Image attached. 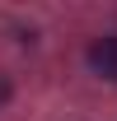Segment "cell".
Listing matches in <instances>:
<instances>
[{"label": "cell", "mask_w": 117, "mask_h": 121, "mask_svg": "<svg viewBox=\"0 0 117 121\" xmlns=\"http://www.w3.org/2000/svg\"><path fill=\"white\" fill-rule=\"evenodd\" d=\"M89 65L103 79H117V37H98V42L89 47Z\"/></svg>", "instance_id": "obj_1"}]
</instances>
